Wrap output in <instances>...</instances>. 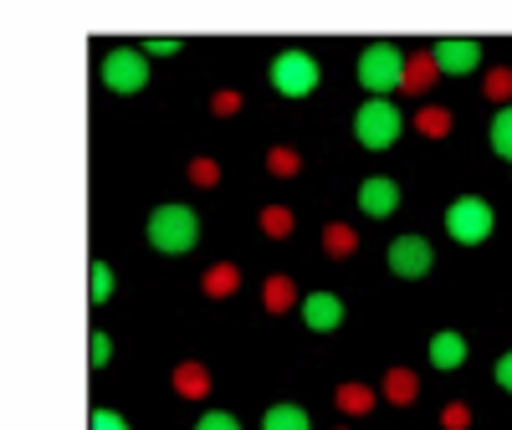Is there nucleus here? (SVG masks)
I'll return each instance as SVG.
<instances>
[{
    "instance_id": "a878e982",
    "label": "nucleus",
    "mask_w": 512,
    "mask_h": 430,
    "mask_svg": "<svg viewBox=\"0 0 512 430\" xmlns=\"http://www.w3.org/2000/svg\"><path fill=\"white\" fill-rule=\"evenodd\" d=\"M190 180H195L200 190H216V185H221V164H216V159H205V154L190 159Z\"/></svg>"
},
{
    "instance_id": "2eb2a0df",
    "label": "nucleus",
    "mask_w": 512,
    "mask_h": 430,
    "mask_svg": "<svg viewBox=\"0 0 512 430\" xmlns=\"http://www.w3.org/2000/svg\"><path fill=\"white\" fill-rule=\"evenodd\" d=\"M333 405L344 410V415H369V410L379 405V390H369V384L349 379V384H338V390H333Z\"/></svg>"
},
{
    "instance_id": "9d476101",
    "label": "nucleus",
    "mask_w": 512,
    "mask_h": 430,
    "mask_svg": "<svg viewBox=\"0 0 512 430\" xmlns=\"http://www.w3.org/2000/svg\"><path fill=\"white\" fill-rule=\"evenodd\" d=\"M297 313H303V323L313 333H333V328H344V297L338 292H308Z\"/></svg>"
},
{
    "instance_id": "39448f33",
    "label": "nucleus",
    "mask_w": 512,
    "mask_h": 430,
    "mask_svg": "<svg viewBox=\"0 0 512 430\" xmlns=\"http://www.w3.org/2000/svg\"><path fill=\"white\" fill-rule=\"evenodd\" d=\"M492 231H497L492 200H482V195H456V200L446 205V236H451L456 246H482Z\"/></svg>"
},
{
    "instance_id": "a211bd4d",
    "label": "nucleus",
    "mask_w": 512,
    "mask_h": 430,
    "mask_svg": "<svg viewBox=\"0 0 512 430\" xmlns=\"http://www.w3.org/2000/svg\"><path fill=\"white\" fill-rule=\"evenodd\" d=\"M436 57L431 52H410V67H405V93H425L436 82Z\"/></svg>"
},
{
    "instance_id": "20e7f679",
    "label": "nucleus",
    "mask_w": 512,
    "mask_h": 430,
    "mask_svg": "<svg viewBox=\"0 0 512 430\" xmlns=\"http://www.w3.org/2000/svg\"><path fill=\"white\" fill-rule=\"evenodd\" d=\"M267 77H272V93H282V98H308V93H318L323 67H318V57L303 52V47H282V52L272 57Z\"/></svg>"
},
{
    "instance_id": "423d86ee",
    "label": "nucleus",
    "mask_w": 512,
    "mask_h": 430,
    "mask_svg": "<svg viewBox=\"0 0 512 430\" xmlns=\"http://www.w3.org/2000/svg\"><path fill=\"white\" fill-rule=\"evenodd\" d=\"M98 77H103V88L128 98V93H139L144 82H149V57L144 47H113L103 62H98Z\"/></svg>"
},
{
    "instance_id": "f257e3e1",
    "label": "nucleus",
    "mask_w": 512,
    "mask_h": 430,
    "mask_svg": "<svg viewBox=\"0 0 512 430\" xmlns=\"http://www.w3.org/2000/svg\"><path fill=\"white\" fill-rule=\"evenodd\" d=\"M405 67H410L405 47H395V41H369L354 72H359L369 98H390V93H405Z\"/></svg>"
},
{
    "instance_id": "c756f323",
    "label": "nucleus",
    "mask_w": 512,
    "mask_h": 430,
    "mask_svg": "<svg viewBox=\"0 0 512 430\" xmlns=\"http://www.w3.org/2000/svg\"><path fill=\"white\" fill-rule=\"evenodd\" d=\"M210 113H216V118H231V113H241V93L221 88L216 98H210Z\"/></svg>"
},
{
    "instance_id": "ddd939ff",
    "label": "nucleus",
    "mask_w": 512,
    "mask_h": 430,
    "mask_svg": "<svg viewBox=\"0 0 512 430\" xmlns=\"http://www.w3.org/2000/svg\"><path fill=\"white\" fill-rule=\"evenodd\" d=\"M379 395L390 400V405H415V400H420V374H415V369H405V364H395L390 374H384Z\"/></svg>"
},
{
    "instance_id": "f03ea898",
    "label": "nucleus",
    "mask_w": 512,
    "mask_h": 430,
    "mask_svg": "<svg viewBox=\"0 0 512 430\" xmlns=\"http://www.w3.org/2000/svg\"><path fill=\"white\" fill-rule=\"evenodd\" d=\"M144 231H149V246H154V251L185 256V251L200 246V215H195L190 205H180V200H169V205H154V215H149Z\"/></svg>"
},
{
    "instance_id": "c85d7f7f",
    "label": "nucleus",
    "mask_w": 512,
    "mask_h": 430,
    "mask_svg": "<svg viewBox=\"0 0 512 430\" xmlns=\"http://www.w3.org/2000/svg\"><path fill=\"white\" fill-rule=\"evenodd\" d=\"M195 430H241V420H236L231 410H205V415L195 420Z\"/></svg>"
},
{
    "instance_id": "4be33fe9",
    "label": "nucleus",
    "mask_w": 512,
    "mask_h": 430,
    "mask_svg": "<svg viewBox=\"0 0 512 430\" xmlns=\"http://www.w3.org/2000/svg\"><path fill=\"white\" fill-rule=\"evenodd\" d=\"M267 169H272L277 180H292L297 169H303V154L287 149V144H272V149H267Z\"/></svg>"
},
{
    "instance_id": "0eeeda50",
    "label": "nucleus",
    "mask_w": 512,
    "mask_h": 430,
    "mask_svg": "<svg viewBox=\"0 0 512 430\" xmlns=\"http://www.w3.org/2000/svg\"><path fill=\"white\" fill-rule=\"evenodd\" d=\"M384 262H390L395 277L420 282L425 272L436 267V251H431V241H425V236H395L390 246H384Z\"/></svg>"
},
{
    "instance_id": "473e14b6",
    "label": "nucleus",
    "mask_w": 512,
    "mask_h": 430,
    "mask_svg": "<svg viewBox=\"0 0 512 430\" xmlns=\"http://www.w3.org/2000/svg\"><path fill=\"white\" fill-rule=\"evenodd\" d=\"M492 379H497V384H502V390L512 395V349H507V354L497 359V369H492Z\"/></svg>"
},
{
    "instance_id": "bb28decb",
    "label": "nucleus",
    "mask_w": 512,
    "mask_h": 430,
    "mask_svg": "<svg viewBox=\"0 0 512 430\" xmlns=\"http://www.w3.org/2000/svg\"><path fill=\"white\" fill-rule=\"evenodd\" d=\"M441 430H472V405L451 400V405L441 410Z\"/></svg>"
},
{
    "instance_id": "1a4fd4ad",
    "label": "nucleus",
    "mask_w": 512,
    "mask_h": 430,
    "mask_svg": "<svg viewBox=\"0 0 512 430\" xmlns=\"http://www.w3.org/2000/svg\"><path fill=\"white\" fill-rule=\"evenodd\" d=\"M359 210L369 215V221H384V215H395L400 210V185L390 175H369L359 185Z\"/></svg>"
},
{
    "instance_id": "7ed1b4c3",
    "label": "nucleus",
    "mask_w": 512,
    "mask_h": 430,
    "mask_svg": "<svg viewBox=\"0 0 512 430\" xmlns=\"http://www.w3.org/2000/svg\"><path fill=\"white\" fill-rule=\"evenodd\" d=\"M405 113H400V103L395 98H369V103H359V113H354V139L364 144V149H395L400 144V134H405Z\"/></svg>"
},
{
    "instance_id": "5701e85b",
    "label": "nucleus",
    "mask_w": 512,
    "mask_h": 430,
    "mask_svg": "<svg viewBox=\"0 0 512 430\" xmlns=\"http://www.w3.org/2000/svg\"><path fill=\"white\" fill-rule=\"evenodd\" d=\"M292 226H297V221H292V210H287V205H267V210H262V236L287 241V236H292Z\"/></svg>"
},
{
    "instance_id": "b1692460",
    "label": "nucleus",
    "mask_w": 512,
    "mask_h": 430,
    "mask_svg": "<svg viewBox=\"0 0 512 430\" xmlns=\"http://www.w3.org/2000/svg\"><path fill=\"white\" fill-rule=\"evenodd\" d=\"M113 287H118L113 267H108V262H93V267H88V297H93V303H108Z\"/></svg>"
},
{
    "instance_id": "6ab92c4d",
    "label": "nucleus",
    "mask_w": 512,
    "mask_h": 430,
    "mask_svg": "<svg viewBox=\"0 0 512 430\" xmlns=\"http://www.w3.org/2000/svg\"><path fill=\"white\" fill-rule=\"evenodd\" d=\"M262 430H313V420H308L303 405H272L262 415Z\"/></svg>"
},
{
    "instance_id": "9b49d317",
    "label": "nucleus",
    "mask_w": 512,
    "mask_h": 430,
    "mask_svg": "<svg viewBox=\"0 0 512 430\" xmlns=\"http://www.w3.org/2000/svg\"><path fill=\"white\" fill-rule=\"evenodd\" d=\"M425 359H431L441 374L461 369V364H466V338H461L456 328H441V333H431V343H425Z\"/></svg>"
},
{
    "instance_id": "cd10ccee",
    "label": "nucleus",
    "mask_w": 512,
    "mask_h": 430,
    "mask_svg": "<svg viewBox=\"0 0 512 430\" xmlns=\"http://www.w3.org/2000/svg\"><path fill=\"white\" fill-rule=\"evenodd\" d=\"M108 359H113V338H108V333L98 328V333L88 338V364H93V369H103Z\"/></svg>"
},
{
    "instance_id": "dca6fc26",
    "label": "nucleus",
    "mask_w": 512,
    "mask_h": 430,
    "mask_svg": "<svg viewBox=\"0 0 512 430\" xmlns=\"http://www.w3.org/2000/svg\"><path fill=\"white\" fill-rule=\"evenodd\" d=\"M262 308L267 313H292V308H303V297H297V287H292V277H267L262 282Z\"/></svg>"
},
{
    "instance_id": "7c9ffc66",
    "label": "nucleus",
    "mask_w": 512,
    "mask_h": 430,
    "mask_svg": "<svg viewBox=\"0 0 512 430\" xmlns=\"http://www.w3.org/2000/svg\"><path fill=\"white\" fill-rule=\"evenodd\" d=\"M180 52V36H149L144 41V57H175Z\"/></svg>"
},
{
    "instance_id": "393cba45",
    "label": "nucleus",
    "mask_w": 512,
    "mask_h": 430,
    "mask_svg": "<svg viewBox=\"0 0 512 430\" xmlns=\"http://www.w3.org/2000/svg\"><path fill=\"white\" fill-rule=\"evenodd\" d=\"M482 88H487V98L492 103H512V67H487V77H482Z\"/></svg>"
},
{
    "instance_id": "6e6552de",
    "label": "nucleus",
    "mask_w": 512,
    "mask_h": 430,
    "mask_svg": "<svg viewBox=\"0 0 512 430\" xmlns=\"http://www.w3.org/2000/svg\"><path fill=\"white\" fill-rule=\"evenodd\" d=\"M431 57H436V67L446 77H472L482 67V41H472V36H441L431 47Z\"/></svg>"
},
{
    "instance_id": "aec40b11",
    "label": "nucleus",
    "mask_w": 512,
    "mask_h": 430,
    "mask_svg": "<svg viewBox=\"0 0 512 430\" xmlns=\"http://www.w3.org/2000/svg\"><path fill=\"white\" fill-rule=\"evenodd\" d=\"M410 123L420 128L425 139H446V134H451V108H441V103H425Z\"/></svg>"
},
{
    "instance_id": "412c9836",
    "label": "nucleus",
    "mask_w": 512,
    "mask_h": 430,
    "mask_svg": "<svg viewBox=\"0 0 512 430\" xmlns=\"http://www.w3.org/2000/svg\"><path fill=\"white\" fill-rule=\"evenodd\" d=\"M487 139H492V154L512 164V103L492 113V128H487Z\"/></svg>"
},
{
    "instance_id": "4468645a",
    "label": "nucleus",
    "mask_w": 512,
    "mask_h": 430,
    "mask_svg": "<svg viewBox=\"0 0 512 430\" xmlns=\"http://www.w3.org/2000/svg\"><path fill=\"white\" fill-rule=\"evenodd\" d=\"M200 292H205V297H216V303L236 297V292H241V267H236V262H216V267H205Z\"/></svg>"
},
{
    "instance_id": "f3484780",
    "label": "nucleus",
    "mask_w": 512,
    "mask_h": 430,
    "mask_svg": "<svg viewBox=\"0 0 512 430\" xmlns=\"http://www.w3.org/2000/svg\"><path fill=\"white\" fill-rule=\"evenodd\" d=\"M323 251L333 256V262H344V256H354V251H359V231H354V226H344V221L323 226Z\"/></svg>"
},
{
    "instance_id": "f8f14e48",
    "label": "nucleus",
    "mask_w": 512,
    "mask_h": 430,
    "mask_svg": "<svg viewBox=\"0 0 512 430\" xmlns=\"http://www.w3.org/2000/svg\"><path fill=\"white\" fill-rule=\"evenodd\" d=\"M169 384H175L180 400H205V395H210V369H205L200 359H185V364H175Z\"/></svg>"
},
{
    "instance_id": "2f4dec72",
    "label": "nucleus",
    "mask_w": 512,
    "mask_h": 430,
    "mask_svg": "<svg viewBox=\"0 0 512 430\" xmlns=\"http://www.w3.org/2000/svg\"><path fill=\"white\" fill-rule=\"evenodd\" d=\"M88 430H128V420H123L118 410H93V420H88Z\"/></svg>"
}]
</instances>
